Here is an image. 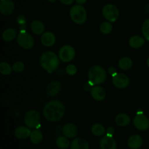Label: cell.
Listing matches in <instances>:
<instances>
[{
  "mask_svg": "<svg viewBox=\"0 0 149 149\" xmlns=\"http://www.w3.org/2000/svg\"><path fill=\"white\" fill-rule=\"evenodd\" d=\"M65 111V106L61 101L54 100L45 105L43 109V115L47 120L55 122L63 117Z\"/></svg>",
  "mask_w": 149,
  "mask_h": 149,
  "instance_id": "obj_1",
  "label": "cell"
},
{
  "mask_svg": "<svg viewBox=\"0 0 149 149\" xmlns=\"http://www.w3.org/2000/svg\"><path fill=\"white\" fill-rule=\"evenodd\" d=\"M39 61L41 66L49 74L55 71L60 64L58 55L51 51L44 52L41 56Z\"/></svg>",
  "mask_w": 149,
  "mask_h": 149,
  "instance_id": "obj_2",
  "label": "cell"
},
{
  "mask_svg": "<svg viewBox=\"0 0 149 149\" xmlns=\"http://www.w3.org/2000/svg\"><path fill=\"white\" fill-rule=\"evenodd\" d=\"M88 81L93 86L100 85L106 79V71L100 65H93L88 70Z\"/></svg>",
  "mask_w": 149,
  "mask_h": 149,
  "instance_id": "obj_3",
  "label": "cell"
},
{
  "mask_svg": "<svg viewBox=\"0 0 149 149\" xmlns=\"http://www.w3.org/2000/svg\"><path fill=\"white\" fill-rule=\"evenodd\" d=\"M69 14L72 21L77 24H83L87 19V11L81 4H76L73 6L70 10Z\"/></svg>",
  "mask_w": 149,
  "mask_h": 149,
  "instance_id": "obj_4",
  "label": "cell"
},
{
  "mask_svg": "<svg viewBox=\"0 0 149 149\" xmlns=\"http://www.w3.org/2000/svg\"><path fill=\"white\" fill-rule=\"evenodd\" d=\"M24 123L30 129H39L41 127V116L36 110H29L24 116Z\"/></svg>",
  "mask_w": 149,
  "mask_h": 149,
  "instance_id": "obj_5",
  "label": "cell"
},
{
  "mask_svg": "<svg viewBox=\"0 0 149 149\" xmlns=\"http://www.w3.org/2000/svg\"><path fill=\"white\" fill-rule=\"evenodd\" d=\"M102 13H103V17L111 23L116 21L119 16V9L117 8L116 6L112 4H106L103 7Z\"/></svg>",
  "mask_w": 149,
  "mask_h": 149,
  "instance_id": "obj_6",
  "label": "cell"
},
{
  "mask_svg": "<svg viewBox=\"0 0 149 149\" xmlns=\"http://www.w3.org/2000/svg\"><path fill=\"white\" fill-rule=\"evenodd\" d=\"M17 42L19 46L24 49H29L34 45V39L31 34L27 32H20L17 36Z\"/></svg>",
  "mask_w": 149,
  "mask_h": 149,
  "instance_id": "obj_7",
  "label": "cell"
},
{
  "mask_svg": "<svg viewBox=\"0 0 149 149\" xmlns=\"http://www.w3.org/2000/svg\"><path fill=\"white\" fill-rule=\"evenodd\" d=\"M58 56L61 61L64 63H68L73 61L76 56V51L71 45H64L60 49Z\"/></svg>",
  "mask_w": 149,
  "mask_h": 149,
  "instance_id": "obj_8",
  "label": "cell"
},
{
  "mask_svg": "<svg viewBox=\"0 0 149 149\" xmlns=\"http://www.w3.org/2000/svg\"><path fill=\"white\" fill-rule=\"evenodd\" d=\"M134 126L141 131H145L149 127V119L143 113H138L133 119Z\"/></svg>",
  "mask_w": 149,
  "mask_h": 149,
  "instance_id": "obj_9",
  "label": "cell"
},
{
  "mask_svg": "<svg viewBox=\"0 0 149 149\" xmlns=\"http://www.w3.org/2000/svg\"><path fill=\"white\" fill-rule=\"evenodd\" d=\"M113 85L119 89L126 88L130 84V79L127 75L124 74H117L112 77Z\"/></svg>",
  "mask_w": 149,
  "mask_h": 149,
  "instance_id": "obj_10",
  "label": "cell"
},
{
  "mask_svg": "<svg viewBox=\"0 0 149 149\" xmlns=\"http://www.w3.org/2000/svg\"><path fill=\"white\" fill-rule=\"evenodd\" d=\"M15 10V4L13 0H1L0 12L3 15H10Z\"/></svg>",
  "mask_w": 149,
  "mask_h": 149,
  "instance_id": "obj_11",
  "label": "cell"
},
{
  "mask_svg": "<svg viewBox=\"0 0 149 149\" xmlns=\"http://www.w3.org/2000/svg\"><path fill=\"white\" fill-rule=\"evenodd\" d=\"M61 90V84L59 81L53 80L49 82L46 88V93L50 97L58 95Z\"/></svg>",
  "mask_w": 149,
  "mask_h": 149,
  "instance_id": "obj_12",
  "label": "cell"
},
{
  "mask_svg": "<svg viewBox=\"0 0 149 149\" xmlns=\"http://www.w3.org/2000/svg\"><path fill=\"white\" fill-rule=\"evenodd\" d=\"M100 147L101 149H116L117 145L113 137L106 135L100 141Z\"/></svg>",
  "mask_w": 149,
  "mask_h": 149,
  "instance_id": "obj_13",
  "label": "cell"
},
{
  "mask_svg": "<svg viewBox=\"0 0 149 149\" xmlns=\"http://www.w3.org/2000/svg\"><path fill=\"white\" fill-rule=\"evenodd\" d=\"M90 93L93 98L97 101H102L106 98V91L100 86H93V88L90 90Z\"/></svg>",
  "mask_w": 149,
  "mask_h": 149,
  "instance_id": "obj_14",
  "label": "cell"
},
{
  "mask_svg": "<svg viewBox=\"0 0 149 149\" xmlns=\"http://www.w3.org/2000/svg\"><path fill=\"white\" fill-rule=\"evenodd\" d=\"M63 133L68 138H74L78 135V129L74 124H65L63 127Z\"/></svg>",
  "mask_w": 149,
  "mask_h": 149,
  "instance_id": "obj_15",
  "label": "cell"
},
{
  "mask_svg": "<svg viewBox=\"0 0 149 149\" xmlns=\"http://www.w3.org/2000/svg\"><path fill=\"white\" fill-rule=\"evenodd\" d=\"M56 42L55 35L52 32H45L41 36V42L45 47H52Z\"/></svg>",
  "mask_w": 149,
  "mask_h": 149,
  "instance_id": "obj_16",
  "label": "cell"
},
{
  "mask_svg": "<svg viewBox=\"0 0 149 149\" xmlns=\"http://www.w3.org/2000/svg\"><path fill=\"white\" fill-rule=\"evenodd\" d=\"M32 131L27 126H19L15 130V135L18 139H26L31 136Z\"/></svg>",
  "mask_w": 149,
  "mask_h": 149,
  "instance_id": "obj_17",
  "label": "cell"
},
{
  "mask_svg": "<svg viewBox=\"0 0 149 149\" xmlns=\"http://www.w3.org/2000/svg\"><path fill=\"white\" fill-rule=\"evenodd\" d=\"M71 149H89V143L82 138H77L71 143Z\"/></svg>",
  "mask_w": 149,
  "mask_h": 149,
  "instance_id": "obj_18",
  "label": "cell"
},
{
  "mask_svg": "<svg viewBox=\"0 0 149 149\" xmlns=\"http://www.w3.org/2000/svg\"><path fill=\"white\" fill-rule=\"evenodd\" d=\"M127 145L131 149L140 148L143 145L142 138L138 135H132L128 139Z\"/></svg>",
  "mask_w": 149,
  "mask_h": 149,
  "instance_id": "obj_19",
  "label": "cell"
},
{
  "mask_svg": "<svg viewBox=\"0 0 149 149\" xmlns=\"http://www.w3.org/2000/svg\"><path fill=\"white\" fill-rule=\"evenodd\" d=\"M45 25L42 21L35 20L31 24V29L32 32L36 35H42L45 31Z\"/></svg>",
  "mask_w": 149,
  "mask_h": 149,
  "instance_id": "obj_20",
  "label": "cell"
},
{
  "mask_svg": "<svg viewBox=\"0 0 149 149\" xmlns=\"http://www.w3.org/2000/svg\"><path fill=\"white\" fill-rule=\"evenodd\" d=\"M131 122L130 117L127 113H119L115 118V122L119 127L127 126Z\"/></svg>",
  "mask_w": 149,
  "mask_h": 149,
  "instance_id": "obj_21",
  "label": "cell"
},
{
  "mask_svg": "<svg viewBox=\"0 0 149 149\" xmlns=\"http://www.w3.org/2000/svg\"><path fill=\"white\" fill-rule=\"evenodd\" d=\"M145 44V38L142 37L141 36H134L130 39L129 45L131 47L134 49H138V48L143 47Z\"/></svg>",
  "mask_w": 149,
  "mask_h": 149,
  "instance_id": "obj_22",
  "label": "cell"
},
{
  "mask_svg": "<svg viewBox=\"0 0 149 149\" xmlns=\"http://www.w3.org/2000/svg\"><path fill=\"white\" fill-rule=\"evenodd\" d=\"M17 31L14 29H7L2 33V39L5 42H11L17 37Z\"/></svg>",
  "mask_w": 149,
  "mask_h": 149,
  "instance_id": "obj_23",
  "label": "cell"
},
{
  "mask_svg": "<svg viewBox=\"0 0 149 149\" xmlns=\"http://www.w3.org/2000/svg\"><path fill=\"white\" fill-rule=\"evenodd\" d=\"M30 140L32 143L38 145L43 140V134L39 129H35L34 130L32 131L31 134Z\"/></svg>",
  "mask_w": 149,
  "mask_h": 149,
  "instance_id": "obj_24",
  "label": "cell"
},
{
  "mask_svg": "<svg viewBox=\"0 0 149 149\" xmlns=\"http://www.w3.org/2000/svg\"><path fill=\"white\" fill-rule=\"evenodd\" d=\"M118 65H119L120 69L127 71L132 68V61L131 60V58H128V57H123L119 60Z\"/></svg>",
  "mask_w": 149,
  "mask_h": 149,
  "instance_id": "obj_25",
  "label": "cell"
},
{
  "mask_svg": "<svg viewBox=\"0 0 149 149\" xmlns=\"http://www.w3.org/2000/svg\"><path fill=\"white\" fill-rule=\"evenodd\" d=\"M92 133L97 137H100L104 135L106 133V130L104 127L100 124H95L91 128Z\"/></svg>",
  "mask_w": 149,
  "mask_h": 149,
  "instance_id": "obj_26",
  "label": "cell"
},
{
  "mask_svg": "<svg viewBox=\"0 0 149 149\" xmlns=\"http://www.w3.org/2000/svg\"><path fill=\"white\" fill-rule=\"evenodd\" d=\"M56 145L61 149H66L71 146L68 138L65 136H61L56 140Z\"/></svg>",
  "mask_w": 149,
  "mask_h": 149,
  "instance_id": "obj_27",
  "label": "cell"
},
{
  "mask_svg": "<svg viewBox=\"0 0 149 149\" xmlns=\"http://www.w3.org/2000/svg\"><path fill=\"white\" fill-rule=\"evenodd\" d=\"M13 66L7 62H2L0 63V73L2 75H10L12 73Z\"/></svg>",
  "mask_w": 149,
  "mask_h": 149,
  "instance_id": "obj_28",
  "label": "cell"
},
{
  "mask_svg": "<svg viewBox=\"0 0 149 149\" xmlns=\"http://www.w3.org/2000/svg\"><path fill=\"white\" fill-rule=\"evenodd\" d=\"M113 26L111 22H103L100 26V31L103 34H109L112 31Z\"/></svg>",
  "mask_w": 149,
  "mask_h": 149,
  "instance_id": "obj_29",
  "label": "cell"
},
{
  "mask_svg": "<svg viewBox=\"0 0 149 149\" xmlns=\"http://www.w3.org/2000/svg\"><path fill=\"white\" fill-rule=\"evenodd\" d=\"M142 33L144 38L149 41V19H146L142 25Z\"/></svg>",
  "mask_w": 149,
  "mask_h": 149,
  "instance_id": "obj_30",
  "label": "cell"
},
{
  "mask_svg": "<svg viewBox=\"0 0 149 149\" xmlns=\"http://www.w3.org/2000/svg\"><path fill=\"white\" fill-rule=\"evenodd\" d=\"M25 65L23 64V63H22L21 61H17V62L15 63L13 65V70L15 72L20 73L24 70Z\"/></svg>",
  "mask_w": 149,
  "mask_h": 149,
  "instance_id": "obj_31",
  "label": "cell"
},
{
  "mask_svg": "<svg viewBox=\"0 0 149 149\" xmlns=\"http://www.w3.org/2000/svg\"><path fill=\"white\" fill-rule=\"evenodd\" d=\"M67 74L70 76H73L74 74H77V68L75 65L74 64H70L68 66L66 67V69H65Z\"/></svg>",
  "mask_w": 149,
  "mask_h": 149,
  "instance_id": "obj_32",
  "label": "cell"
},
{
  "mask_svg": "<svg viewBox=\"0 0 149 149\" xmlns=\"http://www.w3.org/2000/svg\"><path fill=\"white\" fill-rule=\"evenodd\" d=\"M114 132H115L114 128L112 127H108L107 130H106V135H109V136L113 137V134H114Z\"/></svg>",
  "mask_w": 149,
  "mask_h": 149,
  "instance_id": "obj_33",
  "label": "cell"
},
{
  "mask_svg": "<svg viewBox=\"0 0 149 149\" xmlns=\"http://www.w3.org/2000/svg\"><path fill=\"white\" fill-rule=\"evenodd\" d=\"M109 73L111 74V75L112 76V77H113V76H115V75H116V74H117L116 69H115L114 67H113V66L109 67Z\"/></svg>",
  "mask_w": 149,
  "mask_h": 149,
  "instance_id": "obj_34",
  "label": "cell"
},
{
  "mask_svg": "<svg viewBox=\"0 0 149 149\" xmlns=\"http://www.w3.org/2000/svg\"><path fill=\"white\" fill-rule=\"evenodd\" d=\"M17 22H18L19 23H20V24H23V23H25L26 20H25L24 16L22 15H19L18 17H17Z\"/></svg>",
  "mask_w": 149,
  "mask_h": 149,
  "instance_id": "obj_35",
  "label": "cell"
},
{
  "mask_svg": "<svg viewBox=\"0 0 149 149\" xmlns=\"http://www.w3.org/2000/svg\"><path fill=\"white\" fill-rule=\"evenodd\" d=\"M59 1L65 5H70L74 2V0H59Z\"/></svg>",
  "mask_w": 149,
  "mask_h": 149,
  "instance_id": "obj_36",
  "label": "cell"
},
{
  "mask_svg": "<svg viewBox=\"0 0 149 149\" xmlns=\"http://www.w3.org/2000/svg\"><path fill=\"white\" fill-rule=\"evenodd\" d=\"M93 86L92 85V84H90V83L88 81V82L86 83V84H84V90H86V91H89V90H91V89L93 88Z\"/></svg>",
  "mask_w": 149,
  "mask_h": 149,
  "instance_id": "obj_37",
  "label": "cell"
},
{
  "mask_svg": "<svg viewBox=\"0 0 149 149\" xmlns=\"http://www.w3.org/2000/svg\"><path fill=\"white\" fill-rule=\"evenodd\" d=\"M87 0H76V1H77V3L78 4H84V3L86 2V1H87Z\"/></svg>",
  "mask_w": 149,
  "mask_h": 149,
  "instance_id": "obj_38",
  "label": "cell"
},
{
  "mask_svg": "<svg viewBox=\"0 0 149 149\" xmlns=\"http://www.w3.org/2000/svg\"><path fill=\"white\" fill-rule=\"evenodd\" d=\"M147 65L149 67V58L147 59Z\"/></svg>",
  "mask_w": 149,
  "mask_h": 149,
  "instance_id": "obj_39",
  "label": "cell"
},
{
  "mask_svg": "<svg viewBox=\"0 0 149 149\" xmlns=\"http://www.w3.org/2000/svg\"><path fill=\"white\" fill-rule=\"evenodd\" d=\"M48 1H49V2H55V1H56V0H48Z\"/></svg>",
  "mask_w": 149,
  "mask_h": 149,
  "instance_id": "obj_40",
  "label": "cell"
}]
</instances>
